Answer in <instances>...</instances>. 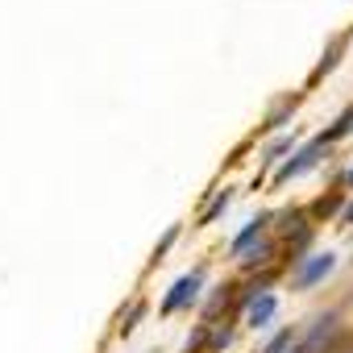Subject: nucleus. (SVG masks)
<instances>
[{
  "instance_id": "f257e3e1",
  "label": "nucleus",
  "mask_w": 353,
  "mask_h": 353,
  "mask_svg": "<svg viewBox=\"0 0 353 353\" xmlns=\"http://www.w3.org/2000/svg\"><path fill=\"white\" fill-rule=\"evenodd\" d=\"M299 353H336V312H320L299 341Z\"/></svg>"
},
{
  "instance_id": "f03ea898",
  "label": "nucleus",
  "mask_w": 353,
  "mask_h": 353,
  "mask_svg": "<svg viewBox=\"0 0 353 353\" xmlns=\"http://www.w3.org/2000/svg\"><path fill=\"white\" fill-rule=\"evenodd\" d=\"M200 287H204V266H196V270L183 274V279H174V287H170L166 299H162V312L170 316V312H179V307L196 303V299H200Z\"/></svg>"
},
{
  "instance_id": "7ed1b4c3",
  "label": "nucleus",
  "mask_w": 353,
  "mask_h": 353,
  "mask_svg": "<svg viewBox=\"0 0 353 353\" xmlns=\"http://www.w3.org/2000/svg\"><path fill=\"white\" fill-rule=\"evenodd\" d=\"M320 154H324V141H320V137H316V141H307V145H299V150H295L279 170H274V183H291V179H299L303 170H312V166L320 162Z\"/></svg>"
},
{
  "instance_id": "20e7f679",
  "label": "nucleus",
  "mask_w": 353,
  "mask_h": 353,
  "mask_svg": "<svg viewBox=\"0 0 353 353\" xmlns=\"http://www.w3.org/2000/svg\"><path fill=\"white\" fill-rule=\"evenodd\" d=\"M332 266H336V254H312V258H299V270H295V287L299 291H307V287H316V283H324L328 274H332Z\"/></svg>"
},
{
  "instance_id": "39448f33",
  "label": "nucleus",
  "mask_w": 353,
  "mask_h": 353,
  "mask_svg": "<svg viewBox=\"0 0 353 353\" xmlns=\"http://www.w3.org/2000/svg\"><path fill=\"white\" fill-rule=\"evenodd\" d=\"M274 316H279V295H270V291H262V295L245 307V324H250V328H266Z\"/></svg>"
},
{
  "instance_id": "423d86ee",
  "label": "nucleus",
  "mask_w": 353,
  "mask_h": 353,
  "mask_svg": "<svg viewBox=\"0 0 353 353\" xmlns=\"http://www.w3.org/2000/svg\"><path fill=\"white\" fill-rule=\"evenodd\" d=\"M266 225H270V216H266V212H262V216H254V221H245V229H241V233L233 237V245H229V250H233V254L241 258V254H245V250H250L254 241H262V229H266Z\"/></svg>"
},
{
  "instance_id": "0eeeda50",
  "label": "nucleus",
  "mask_w": 353,
  "mask_h": 353,
  "mask_svg": "<svg viewBox=\"0 0 353 353\" xmlns=\"http://www.w3.org/2000/svg\"><path fill=\"white\" fill-rule=\"evenodd\" d=\"M295 104H299V96H279V100H274V108H270V112L262 117V125H258V129H262V133L279 129V125H283V121H287V117L295 112Z\"/></svg>"
},
{
  "instance_id": "6e6552de",
  "label": "nucleus",
  "mask_w": 353,
  "mask_h": 353,
  "mask_svg": "<svg viewBox=\"0 0 353 353\" xmlns=\"http://www.w3.org/2000/svg\"><path fill=\"white\" fill-rule=\"evenodd\" d=\"M291 145H295V133H279L266 150H262V166H283V154H291Z\"/></svg>"
},
{
  "instance_id": "1a4fd4ad",
  "label": "nucleus",
  "mask_w": 353,
  "mask_h": 353,
  "mask_svg": "<svg viewBox=\"0 0 353 353\" xmlns=\"http://www.w3.org/2000/svg\"><path fill=\"white\" fill-rule=\"evenodd\" d=\"M270 254H274V245H270V241H258V245H250V250L241 254V266H245V270H258V266L270 262Z\"/></svg>"
},
{
  "instance_id": "9d476101",
  "label": "nucleus",
  "mask_w": 353,
  "mask_h": 353,
  "mask_svg": "<svg viewBox=\"0 0 353 353\" xmlns=\"http://www.w3.org/2000/svg\"><path fill=\"white\" fill-rule=\"evenodd\" d=\"M295 341H299V328H283V332H274V336L262 345V353H291Z\"/></svg>"
},
{
  "instance_id": "9b49d317",
  "label": "nucleus",
  "mask_w": 353,
  "mask_h": 353,
  "mask_svg": "<svg viewBox=\"0 0 353 353\" xmlns=\"http://www.w3.org/2000/svg\"><path fill=\"white\" fill-rule=\"evenodd\" d=\"M229 204H233V192L225 188V192H221V196H216V200H212V204L204 208V216H200V225H212V221H221V216L229 212Z\"/></svg>"
},
{
  "instance_id": "f8f14e48",
  "label": "nucleus",
  "mask_w": 353,
  "mask_h": 353,
  "mask_svg": "<svg viewBox=\"0 0 353 353\" xmlns=\"http://www.w3.org/2000/svg\"><path fill=\"white\" fill-rule=\"evenodd\" d=\"M345 133H353V108H345V112L332 121V129H324V133H320V141L328 145V141H336V137H345Z\"/></svg>"
},
{
  "instance_id": "ddd939ff",
  "label": "nucleus",
  "mask_w": 353,
  "mask_h": 353,
  "mask_svg": "<svg viewBox=\"0 0 353 353\" xmlns=\"http://www.w3.org/2000/svg\"><path fill=\"white\" fill-rule=\"evenodd\" d=\"M141 316H145V303H141V299H133V303H129V312L121 316V324H117V332H121V336H129V332L137 328V320H141Z\"/></svg>"
},
{
  "instance_id": "4468645a",
  "label": "nucleus",
  "mask_w": 353,
  "mask_h": 353,
  "mask_svg": "<svg viewBox=\"0 0 353 353\" xmlns=\"http://www.w3.org/2000/svg\"><path fill=\"white\" fill-rule=\"evenodd\" d=\"M229 341H233V324H212V336H208V353H221V349H229Z\"/></svg>"
},
{
  "instance_id": "2eb2a0df",
  "label": "nucleus",
  "mask_w": 353,
  "mask_h": 353,
  "mask_svg": "<svg viewBox=\"0 0 353 353\" xmlns=\"http://www.w3.org/2000/svg\"><path fill=\"white\" fill-rule=\"evenodd\" d=\"M336 208H341V196L332 192V196H320V200L312 204V216H320V221H324V216H332Z\"/></svg>"
},
{
  "instance_id": "dca6fc26",
  "label": "nucleus",
  "mask_w": 353,
  "mask_h": 353,
  "mask_svg": "<svg viewBox=\"0 0 353 353\" xmlns=\"http://www.w3.org/2000/svg\"><path fill=\"white\" fill-rule=\"evenodd\" d=\"M336 59H341V42H332V46H328V54L320 59V67H316V75H312V79H320V75H328V71L336 67Z\"/></svg>"
},
{
  "instance_id": "f3484780",
  "label": "nucleus",
  "mask_w": 353,
  "mask_h": 353,
  "mask_svg": "<svg viewBox=\"0 0 353 353\" xmlns=\"http://www.w3.org/2000/svg\"><path fill=\"white\" fill-rule=\"evenodd\" d=\"M174 237H179V225H170V229H166V237H162V241L154 245V258H150V262H158V258H166V250L174 245Z\"/></svg>"
},
{
  "instance_id": "a211bd4d",
  "label": "nucleus",
  "mask_w": 353,
  "mask_h": 353,
  "mask_svg": "<svg viewBox=\"0 0 353 353\" xmlns=\"http://www.w3.org/2000/svg\"><path fill=\"white\" fill-rule=\"evenodd\" d=\"M341 225H353V200L345 204V212H341Z\"/></svg>"
},
{
  "instance_id": "6ab92c4d",
  "label": "nucleus",
  "mask_w": 353,
  "mask_h": 353,
  "mask_svg": "<svg viewBox=\"0 0 353 353\" xmlns=\"http://www.w3.org/2000/svg\"><path fill=\"white\" fill-rule=\"evenodd\" d=\"M345 179H349V188H353V166H349V174H345Z\"/></svg>"
},
{
  "instance_id": "aec40b11",
  "label": "nucleus",
  "mask_w": 353,
  "mask_h": 353,
  "mask_svg": "<svg viewBox=\"0 0 353 353\" xmlns=\"http://www.w3.org/2000/svg\"><path fill=\"white\" fill-rule=\"evenodd\" d=\"M341 353H353V345H349V349H341Z\"/></svg>"
},
{
  "instance_id": "412c9836",
  "label": "nucleus",
  "mask_w": 353,
  "mask_h": 353,
  "mask_svg": "<svg viewBox=\"0 0 353 353\" xmlns=\"http://www.w3.org/2000/svg\"><path fill=\"white\" fill-rule=\"evenodd\" d=\"M291 353H299V349H291Z\"/></svg>"
},
{
  "instance_id": "4be33fe9",
  "label": "nucleus",
  "mask_w": 353,
  "mask_h": 353,
  "mask_svg": "<svg viewBox=\"0 0 353 353\" xmlns=\"http://www.w3.org/2000/svg\"><path fill=\"white\" fill-rule=\"evenodd\" d=\"M349 262H353V258H349Z\"/></svg>"
}]
</instances>
